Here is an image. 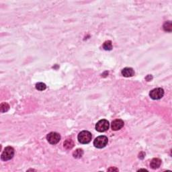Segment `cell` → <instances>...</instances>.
<instances>
[{"label":"cell","instance_id":"9c48e42d","mask_svg":"<svg viewBox=\"0 0 172 172\" xmlns=\"http://www.w3.org/2000/svg\"><path fill=\"white\" fill-rule=\"evenodd\" d=\"M161 163V161L160 159L159 158H154L151 161V163H150V166L152 169H156L157 168H159L160 167Z\"/></svg>","mask_w":172,"mask_h":172},{"label":"cell","instance_id":"30bf717a","mask_svg":"<svg viewBox=\"0 0 172 172\" xmlns=\"http://www.w3.org/2000/svg\"><path fill=\"white\" fill-rule=\"evenodd\" d=\"M74 147V142L72 139H67L64 142V147L67 149H71Z\"/></svg>","mask_w":172,"mask_h":172},{"label":"cell","instance_id":"52a82bcc","mask_svg":"<svg viewBox=\"0 0 172 172\" xmlns=\"http://www.w3.org/2000/svg\"><path fill=\"white\" fill-rule=\"evenodd\" d=\"M124 121L120 119H116L114 120V121L112 122V129L113 131H118V130L121 129L122 127H124Z\"/></svg>","mask_w":172,"mask_h":172},{"label":"cell","instance_id":"6da1fadb","mask_svg":"<svg viewBox=\"0 0 172 172\" xmlns=\"http://www.w3.org/2000/svg\"><path fill=\"white\" fill-rule=\"evenodd\" d=\"M91 138H92V135L90 132L87 131H81L78 135L77 139L79 142H81V144H87L91 141Z\"/></svg>","mask_w":172,"mask_h":172},{"label":"cell","instance_id":"ba28073f","mask_svg":"<svg viewBox=\"0 0 172 172\" xmlns=\"http://www.w3.org/2000/svg\"><path fill=\"white\" fill-rule=\"evenodd\" d=\"M122 75L126 77H133L135 75V71L131 67H126L122 69Z\"/></svg>","mask_w":172,"mask_h":172},{"label":"cell","instance_id":"8992f818","mask_svg":"<svg viewBox=\"0 0 172 172\" xmlns=\"http://www.w3.org/2000/svg\"><path fill=\"white\" fill-rule=\"evenodd\" d=\"M47 139L48 142L51 144H57L61 140V136L57 133H50L49 134L47 135Z\"/></svg>","mask_w":172,"mask_h":172},{"label":"cell","instance_id":"7c38bea8","mask_svg":"<svg viewBox=\"0 0 172 172\" xmlns=\"http://www.w3.org/2000/svg\"><path fill=\"white\" fill-rule=\"evenodd\" d=\"M10 109V106L6 102H3V103L1 104L0 105V110H1V112H5L8 111Z\"/></svg>","mask_w":172,"mask_h":172},{"label":"cell","instance_id":"8fae6325","mask_svg":"<svg viewBox=\"0 0 172 172\" xmlns=\"http://www.w3.org/2000/svg\"><path fill=\"white\" fill-rule=\"evenodd\" d=\"M83 151L82 149H77L75 151H74V153H73V156H74L75 158H81V157L83 156Z\"/></svg>","mask_w":172,"mask_h":172},{"label":"cell","instance_id":"5b68a950","mask_svg":"<svg viewBox=\"0 0 172 172\" xmlns=\"http://www.w3.org/2000/svg\"><path fill=\"white\" fill-rule=\"evenodd\" d=\"M164 95V90L162 88H155L150 91L149 96L153 100H160Z\"/></svg>","mask_w":172,"mask_h":172},{"label":"cell","instance_id":"9a60e30c","mask_svg":"<svg viewBox=\"0 0 172 172\" xmlns=\"http://www.w3.org/2000/svg\"><path fill=\"white\" fill-rule=\"evenodd\" d=\"M36 88L38 89V90L40 91H43L47 88V86L45 83H38L36 85Z\"/></svg>","mask_w":172,"mask_h":172},{"label":"cell","instance_id":"3957f363","mask_svg":"<svg viewBox=\"0 0 172 172\" xmlns=\"http://www.w3.org/2000/svg\"><path fill=\"white\" fill-rule=\"evenodd\" d=\"M14 155V149L12 147H7L5 148L4 151H3L2 154H1V158L3 161L10 160L11 159L13 158Z\"/></svg>","mask_w":172,"mask_h":172},{"label":"cell","instance_id":"277c9868","mask_svg":"<svg viewBox=\"0 0 172 172\" xmlns=\"http://www.w3.org/2000/svg\"><path fill=\"white\" fill-rule=\"evenodd\" d=\"M109 122L107 120L103 119V120H100V121L97 122L96 125V129L97 131L100 132V133H103V132L106 131L109 129Z\"/></svg>","mask_w":172,"mask_h":172},{"label":"cell","instance_id":"5bb4252c","mask_svg":"<svg viewBox=\"0 0 172 172\" xmlns=\"http://www.w3.org/2000/svg\"><path fill=\"white\" fill-rule=\"evenodd\" d=\"M171 22L170 21L166 22L163 25V29L165 31H166V32H171Z\"/></svg>","mask_w":172,"mask_h":172},{"label":"cell","instance_id":"4fadbf2b","mask_svg":"<svg viewBox=\"0 0 172 172\" xmlns=\"http://www.w3.org/2000/svg\"><path fill=\"white\" fill-rule=\"evenodd\" d=\"M103 48L106 51H111L112 49V44L110 41H107L104 43Z\"/></svg>","mask_w":172,"mask_h":172},{"label":"cell","instance_id":"2e32d148","mask_svg":"<svg viewBox=\"0 0 172 172\" xmlns=\"http://www.w3.org/2000/svg\"><path fill=\"white\" fill-rule=\"evenodd\" d=\"M111 170H113V171H118V169H114V168H110V169H108V171H111Z\"/></svg>","mask_w":172,"mask_h":172},{"label":"cell","instance_id":"7a4b0ae2","mask_svg":"<svg viewBox=\"0 0 172 172\" xmlns=\"http://www.w3.org/2000/svg\"><path fill=\"white\" fill-rule=\"evenodd\" d=\"M108 139L107 137L106 136H100L98 137L94 141V145L96 148L98 149H102V148L105 147L108 144Z\"/></svg>","mask_w":172,"mask_h":172}]
</instances>
